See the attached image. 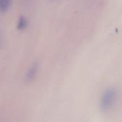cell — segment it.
<instances>
[{
	"mask_svg": "<svg viewBox=\"0 0 122 122\" xmlns=\"http://www.w3.org/2000/svg\"><path fill=\"white\" fill-rule=\"evenodd\" d=\"M117 92L114 88H109L106 89L100 99V109L103 112L110 110L114 107L117 101Z\"/></svg>",
	"mask_w": 122,
	"mask_h": 122,
	"instance_id": "1",
	"label": "cell"
},
{
	"mask_svg": "<svg viewBox=\"0 0 122 122\" xmlns=\"http://www.w3.org/2000/svg\"><path fill=\"white\" fill-rule=\"evenodd\" d=\"M36 71H37V65L36 64H34L28 71L26 75V78L25 80L26 82L31 81L36 76Z\"/></svg>",
	"mask_w": 122,
	"mask_h": 122,
	"instance_id": "2",
	"label": "cell"
},
{
	"mask_svg": "<svg viewBox=\"0 0 122 122\" xmlns=\"http://www.w3.org/2000/svg\"><path fill=\"white\" fill-rule=\"evenodd\" d=\"M27 25V21L26 20V19L24 16H21L19 18V22H18V25H17V29L19 30H22L26 28Z\"/></svg>",
	"mask_w": 122,
	"mask_h": 122,
	"instance_id": "3",
	"label": "cell"
},
{
	"mask_svg": "<svg viewBox=\"0 0 122 122\" xmlns=\"http://www.w3.org/2000/svg\"><path fill=\"white\" fill-rule=\"evenodd\" d=\"M10 0H0V9L1 11H6L9 6Z\"/></svg>",
	"mask_w": 122,
	"mask_h": 122,
	"instance_id": "4",
	"label": "cell"
}]
</instances>
